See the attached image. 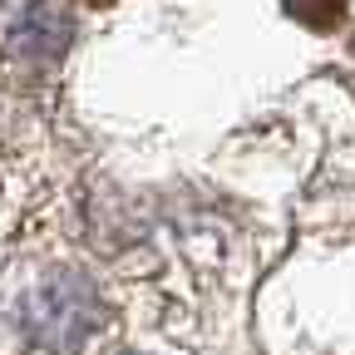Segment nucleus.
I'll return each mask as SVG.
<instances>
[{"label":"nucleus","instance_id":"1","mask_svg":"<svg viewBox=\"0 0 355 355\" xmlns=\"http://www.w3.org/2000/svg\"><path fill=\"white\" fill-rule=\"evenodd\" d=\"M282 10L311 35H336V30H345L350 0H282Z\"/></svg>","mask_w":355,"mask_h":355},{"label":"nucleus","instance_id":"2","mask_svg":"<svg viewBox=\"0 0 355 355\" xmlns=\"http://www.w3.org/2000/svg\"><path fill=\"white\" fill-rule=\"evenodd\" d=\"M99 6H109V0H99Z\"/></svg>","mask_w":355,"mask_h":355}]
</instances>
